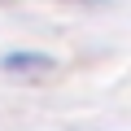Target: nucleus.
<instances>
[{
	"mask_svg": "<svg viewBox=\"0 0 131 131\" xmlns=\"http://www.w3.org/2000/svg\"><path fill=\"white\" fill-rule=\"evenodd\" d=\"M0 5H5V0H0Z\"/></svg>",
	"mask_w": 131,
	"mask_h": 131,
	"instance_id": "nucleus-2",
	"label": "nucleus"
},
{
	"mask_svg": "<svg viewBox=\"0 0 131 131\" xmlns=\"http://www.w3.org/2000/svg\"><path fill=\"white\" fill-rule=\"evenodd\" d=\"M5 70L9 74H48L52 57H44V52H13V57H5Z\"/></svg>",
	"mask_w": 131,
	"mask_h": 131,
	"instance_id": "nucleus-1",
	"label": "nucleus"
}]
</instances>
